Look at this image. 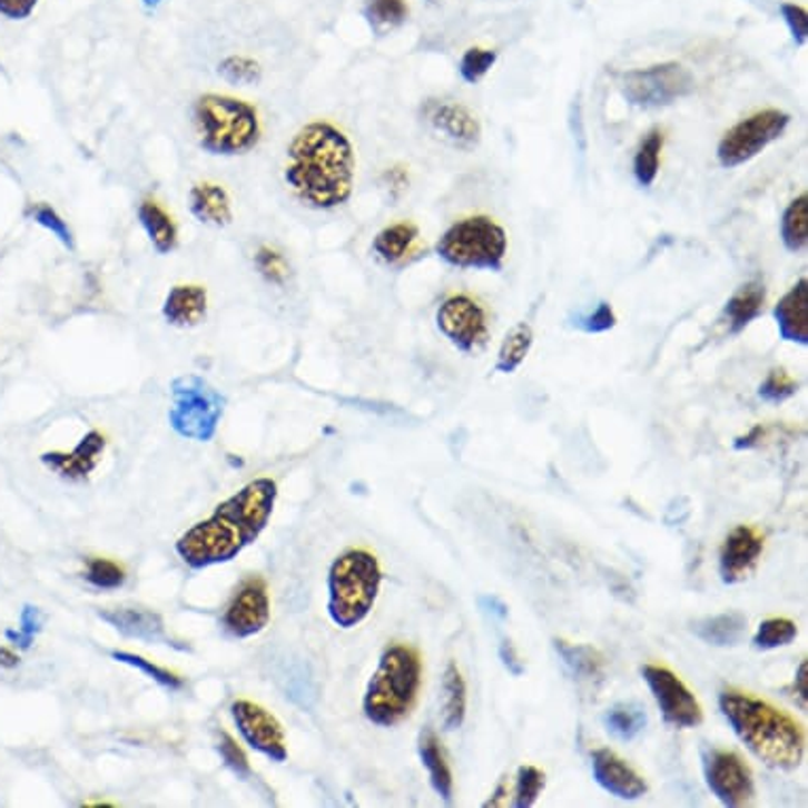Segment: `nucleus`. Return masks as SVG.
<instances>
[{"mask_svg":"<svg viewBox=\"0 0 808 808\" xmlns=\"http://www.w3.org/2000/svg\"><path fill=\"white\" fill-rule=\"evenodd\" d=\"M277 483L260 476L220 502L213 514L183 533L174 551L191 570L234 561L267 530L276 509Z\"/></svg>","mask_w":808,"mask_h":808,"instance_id":"f257e3e1","label":"nucleus"},{"mask_svg":"<svg viewBox=\"0 0 808 808\" xmlns=\"http://www.w3.org/2000/svg\"><path fill=\"white\" fill-rule=\"evenodd\" d=\"M356 178V152L343 129L331 121H309L286 149L284 183L300 204L333 210L349 201Z\"/></svg>","mask_w":808,"mask_h":808,"instance_id":"f03ea898","label":"nucleus"},{"mask_svg":"<svg viewBox=\"0 0 808 808\" xmlns=\"http://www.w3.org/2000/svg\"><path fill=\"white\" fill-rule=\"evenodd\" d=\"M720 709L735 735L765 765L786 770L800 766L807 737L802 726L786 711L741 690H723Z\"/></svg>","mask_w":808,"mask_h":808,"instance_id":"7ed1b4c3","label":"nucleus"},{"mask_svg":"<svg viewBox=\"0 0 808 808\" xmlns=\"http://www.w3.org/2000/svg\"><path fill=\"white\" fill-rule=\"evenodd\" d=\"M422 676V659L411 646L394 643L385 648L362 699L366 720L382 728L404 722L415 709Z\"/></svg>","mask_w":808,"mask_h":808,"instance_id":"20e7f679","label":"nucleus"},{"mask_svg":"<svg viewBox=\"0 0 808 808\" xmlns=\"http://www.w3.org/2000/svg\"><path fill=\"white\" fill-rule=\"evenodd\" d=\"M193 126L201 150L214 157L250 152L263 131L255 105L225 93L199 96L193 105Z\"/></svg>","mask_w":808,"mask_h":808,"instance_id":"39448f33","label":"nucleus"},{"mask_svg":"<svg viewBox=\"0 0 808 808\" xmlns=\"http://www.w3.org/2000/svg\"><path fill=\"white\" fill-rule=\"evenodd\" d=\"M380 559L364 549L339 554L328 570V617L339 629H354L375 608L382 589Z\"/></svg>","mask_w":808,"mask_h":808,"instance_id":"423d86ee","label":"nucleus"},{"mask_svg":"<svg viewBox=\"0 0 808 808\" xmlns=\"http://www.w3.org/2000/svg\"><path fill=\"white\" fill-rule=\"evenodd\" d=\"M436 253L451 267L500 272L509 253V235L490 216H470L449 227Z\"/></svg>","mask_w":808,"mask_h":808,"instance_id":"0eeeda50","label":"nucleus"},{"mask_svg":"<svg viewBox=\"0 0 808 808\" xmlns=\"http://www.w3.org/2000/svg\"><path fill=\"white\" fill-rule=\"evenodd\" d=\"M170 426L178 436L210 443L225 415L227 398L199 375H180L170 385Z\"/></svg>","mask_w":808,"mask_h":808,"instance_id":"6e6552de","label":"nucleus"},{"mask_svg":"<svg viewBox=\"0 0 808 808\" xmlns=\"http://www.w3.org/2000/svg\"><path fill=\"white\" fill-rule=\"evenodd\" d=\"M620 91L633 107H669L694 91V77L680 62H662L624 72Z\"/></svg>","mask_w":808,"mask_h":808,"instance_id":"1a4fd4ad","label":"nucleus"},{"mask_svg":"<svg viewBox=\"0 0 808 808\" xmlns=\"http://www.w3.org/2000/svg\"><path fill=\"white\" fill-rule=\"evenodd\" d=\"M791 117L779 108H766L749 115L728 129L718 145V161L722 168H739L784 136Z\"/></svg>","mask_w":808,"mask_h":808,"instance_id":"9d476101","label":"nucleus"},{"mask_svg":"<svg viewBox=\"0 0 808 808\" xmlns=\"http://www.w3.org/2000/svg\"><path fill=\"white\" fill-rule=\"evenodd\" d=\"M704 781L723 807H745L756 796L753 772L737 751L704 749L702 751Z\"/></svg>","mask_w":808,"mask_h":808,"instance_id":"9b49d317","label":"nucleus"},{"mask_svg":"<svg viewBox=\"0 0 808 808\" xmlns=\"http://www.w3.org/2000/svg\"><path fill=\"white\" fill-rule=\"evenodd\" d=\"M272 620V599L260 575H248L229 599L220 627L234 639H250L265 631Z\"/></svg>","mask_w":808,"mask_h":808,"instance_id":"f8f14e48","label":"nucleus"},{"mask_svg":"<svg viewBox=\"0 0 808 808\" xmlns=\"http://www.w3.org/2000/svg\"><path fill=\"white\" fill-rule=\"evenodd\" d=\"M229 711H231L235 728L246 745H250L260 756H265L267 760H272L276 765L288 760V745H286L284 726L272 711H267L258 702L248 701V699H237Z\"/></svg>","mask_w":808,"mask_h":808,"instance_id":"ddd939ff","label":"nucleus"},{"mask_svg":"<svg viewBox=\"0 0 808 808\" xmlns=\"http://www.w3.org/2000/svg\"><path fill=\"white\" fill-rule=\"evenodd\" d=\"M641 676L659 702L664 722L676 728H694L702 722L701 702L671 669L662 664H646Z\"/></svg>","mask_w":808,"mask_h":808,"instance_id":"4468645a","label":"nucleus"},{"mask_svg":"<svg viewBox=\"0 0 808 808\" xmlns=\"http://www.w3.org/2000/svg\"><path fill=\"white\" fill-rule=\"evenodd\" d=\"M439 331L462 352H476L490 337L487 314L479 300L469 295L449 297L436 312Z\"/></svg>","mask_w":808,"mask_h":808,"instance_id":"2eb2a0df","label":"nucleus"},{"mask_svg":"<svg viewBox=\"0 0 808 808\" xmlns=\"http://www.w3.org/2000/svg\"><path fill=\"white\" fill-rule=\"evenodd\" d=\"M765 553V535L751 525H739L726 535L720 551V575L726 584L747 580Z\"/></svg>","mask_w":808,"mask_h":808,"instance_id":"dca6fc26","label":"nucleus"},{"mask_svg":"<svg viewBox=\"0 0 808 808\" xmlns=\"http://www.w3.org/2000/svg\"><path fill=\"white\" fill-rule=\"evenodd\" d=\"M424 117L432 128L443 134L447 140L457 147H476L481 142V124L476 115L464 107L462 102L451 100H427L424 107Z\"/></svg>","mask_w":808,"mask_h":808,"instance_id":"f3484780","label":"nucleus"},{"mask_svg":"<svg viewBox=\"0 0 808 808\" xmlns=\"http://www.w3.org/2000/svg\"><path fill=\"white\" fill-rule=\"evenodd\" d=\"M593 777L597 784L608 794L620 800H638L646 791L648 784L633 766L627 765L617 751L601 747L591 753Z\"/></svg>","mask_w":808,"mask_h":808,"instance_id":"a211bd4d","label":"nucleus"},{"mask_svg":"<svg viewBox=\"0 0 808 808\" xmlns=\"http://www.w3.org/2000/svg\"><path fill=\"white\" fill-rule=\"evenodd\" d=\"M105 451H107V436L98 430H91L70 453L51 451V453H45L41 462L47 469L60 474L62 479L86 481L87 476L102 462Z\"/></svg>","mask_w":808,"mask_h":808,"instance_id":"6ab92c4d","label":"nucleus"},{"mask_svg":"<svg viewBox=\"0 0 808 808\" xmlns=\"http://www.w3.org/2000/svg\"><path fill=\"white\" fill-rule=\"evenodd\" d=\"M100 618L126 638L140 639V641H149V643H164V646L185 650V646L176 643L168 635L164 618L159 617L157 612H152V610H145V608H112V610L100 612Z\"/></svg>","mask_w":808,"mask_h":808,"instance_id":"aec40b11","label":"nucleus"},{"mask_svg":"<svg viewBox=\"0 0 808 808\" xmlns=\"http://www.w3.org/2000/svg\"><path fill=\"white\" fill-rule=\"evenodd\" d=\"M208 314V290L199 284H176L161 305L164 319L176 328H193Z\"/></svg>","mask_w":808,"mask_h":808,"instance_id":"412c9836","label":"nucleus"},{"mask_svg":"<svg viewBox=\"0 0 808 808\" xmlns=\"http://www.w3.org/2000/svg\"><path fill=\"white\" fill-rule=\"evenodd\" d=\"M772 316L777 319L781 339L798 345H808V279L796 282L789 293L775 305Z\"/></svg>","mask_w":808,"mask_h":808,"instance_id":"4be33fe9","label":"nucleus"},{"mask_svg":"<svg viewBox=\"0 0 808 808\" xmlns=\"http://www.w3.org/2000/svg\"><path fill=\"white\" fill-rule=\"evenodd\" d=\"M189 210L208 227H227L234 220V204L227 189L218 183H197L189 191Z\"/></svg>","mask_w":808,"mask_h":808,"instance_id":"5701e85b","label":"nucleus"},{"mask_svg":"<svg viewBox=\"0 0 808 808\" xmlns=\"http://www.w3.org/2000/svg\"><path fill=\"white\" fill-rule=\"evenodd\" d=\"M138 223L159 255H170L178 246V227L171 214L157 199H142L138 206Z\"/></svg>","mask_w":808,"mask_h":808,"instance_id":"b1692460","label":"nucleus"},{"mask_svg":"<svg viewBox=\"0 0 808 808\" xmlns=\"http://www.w3.org/2000/svg\"><path fill=\"white\" fill-rule=\"evenodd\" d=\"M420 758L422 765L426 766L430 784L434 787V791L447 802L453 805V772L449 766L443 745L439 741L436 732L432 728H424L420 735Z\"/></svg>","mask_w":808,"mask_h":808,"instance_id":"393cba45","label":"nucleus"},{"mask_svg":"<svg viewBox=\"0 0 808 808\" xmlns=\"http://www.w3.org/2000/svg\"><path fill=\"white\" fill-rule=\"evenodd\" d=\"M554 650L565 669L578 681H597L605 673L603 654L587 643H570L563 639H554Z\"/></svg>","mask_w":808,"mask_h":808,"instance_id":"a878e982","label":"nucleus"},{"mask_svg":"<svg viewBox=\"0 0 808 808\" xmlns=\"http://www.w3.org/2000/svg\"><path fill=\"white\" fill-rule=\"evenodd\" d=\"M697 638L716 648H732L743 641L747 618L741 612H726L718 617L702 618L692 624Z\"/></svg>","mask_w":808,"mask_h":808,"instance_id":"bb28decb","label":"nucleus"},{"mask_svg":"<svg viewBox=\"0 0 808 808\" xmlns=\"http://www.w3.org/2000/svg\"><path fill=\"white\" fill-rule=\"evenodd\" d=\"M766 290L765 284L760 282H749L741 286L730 300L726 303V309H723V316L728 318L730 324V331L732 333H741L743 328H747L753 319L758 318L762 314V307H765Z\"/></svg>","mask_w":808,"mask_h":808,"instance_id":"cd10ccee","label":"nucleus"},{"mask_svg":"<svg viewBox=\"0 0 808 808\" xmlns=\"http://www.w3.org/2000/svg\"><path fill=\"white\" fill-rule=\"evenodd\" d=\"M417 227L408 220H401L394 225H387L373 239V250L375 255L382 258L383 263L394 265L398 260H403L404 256L411 253L413 244L417 242Z\"/></svg>","mask_w":808,"mask_h":808,"instance_id":"c85d7f7f","label":"nucleus"},{"mask_svg":"<svg viewBox=\"0 0 808 808\" xmlns=\"http://www.w3.org/2000/svg\"><path fill=\"white\" fill-rule=\"evenodd\" d=\"M466 720V681L460 667L451 660L443 678V723L445 730H457Z\"/></svg>","mask_w":808,"mask_h":808,"instance_id":"c756f323","label":"nucleus"},{"mask_svg":"<svg viewBox=\"0 0 808 808\" xmlns=\"http://www.w3.org/2000/svg\"><path fill=\"white\" fill-rule=\"evenodd\" d=\"M603 723L614 739L629 743L643 732L648 716L646 709L638 702H618L612 709H608V713L603 716Z\"/></svg>","mask_w":808,"mask_h":808,"instance_id":"7c9ffc66","label":"nucleus"},{"mask_svg":"<svg viewBox=\"0 0 808 808\" xmlns=\"http://www.w3.org/2000/svg\"><path fill=\"white\" fill-rule=\"evenodd\" d=\"M533 345V331L530 324L519 322L511 333L506 335V339L502 341L497 362H495V371L511 375L514 373L530 354Z\"/></svg>","mask_w":808,"mask_h":808,"instance_id":"2f4dec72","label":"nucleus"},{"mask_svg":"<svg viewBox=\"0 0 808 808\" xmlns=\"http://www.w3.org/2000/svg\"><path fill=\"white\" fill-rule=\"evenodd\" d=\"M781 239L789 253H802L808 246V195H800L787 206L781 218Z\"/></svg>","mask_w":808,"mask_h":808,"instance_id":"473e14b6","label":"nucleus"},{"mask_svg":"<svg viewBox=\"0 0 808 808\" xmlns=\"http://www.w3.org/2000/svg\"><path fill=\"white\" fill-rule=\"evenodd\" d=\"M664 145V136L660 129L648 131V136L641 140L635 159H633V174L639 187H652L660 170V152Z\"/></svg>","mask_w":808,"mask_h":808,"instance_id":"72a5a7b5","label":"nucleus"},{"mask_svg":"<svg viewBox=\"0 0 808 808\" xmlns=\"http://www.w3.org/2000/svg\"><path fill=\"white\" fill-rule=\"evenodd\" d=\"M364 18L377 35H383L406 22L408 4L406 0H366Z\"/></svg>","mask_w":808,"mask_h":808,"instance_id":"f704fd0d","label":"nucleus"},{"mask_svg":"<svg viewBox=\"0 0 808 808\" xmlns=\"http://www.w3.org/2000/svg\"><path fill=\"white\" fill-rule=\"evenodd\" d=\"M110 659L121 662V664H128L134 667L138 671H142L147 678L152 681H157L161 688L166 690H183L185 688V680L180 676H176L170 669H164L159 664H155L152 660L145 659L140 654H134V652H126V650H112L110 652Z\"/></svg>","mask_w":808,"mask_h":808,"instance_id":"c9c22d12","label":"nucleus"},{"mask_svg":"<svg viewBox=\"0 0 808 808\" xmlns=\"http://www.w3.org/2000/svg\"><path fill=\"white\" fill-rule=\"evenodd\" d=\"M23 216L28 218V220H32V223H37L39 227H43L45 231H49V234L53 235L65 248H68V250H75V235H72V229L68 227V223H66L65 218L58 214V210L56 208H51L49 204H45V201H39V204H30L28 208H26V213H23Z\"/></svg>","mask_w":808,"mask_h":808,"instance_id":"e433bc0d","label":"nucleus"},{"mask_svg":"<svg viewBox=\"0 0 808 808\" xmlns=\"http://www.w3.org/2000/svg\"><path fill=\"white\" fill-rule=\"evenodd\" d=\"M218 75L231 86H256L263 79V68L250 56L231 53L218 62Z\"/></svg>","mask_w":808,"mask_h":808,"instance_id":"4c0bfd02","label":"nucleus"},{"mask_svg":"<svg viewBox=\"0 0 808 808\" xmlns=\"http://www.w3.org/2000/svg\"><path fill=\"white\" fill-rule=\"evenodd\" d=\"M86 580L100 591H115L126 584L128 574L124 570V565H119L112 559L91 556V559H87L86 563Z\"/></svg>","mask_w":808,"mask_h":808,"instance_id":"58836bf2","label":"nucleus"},{"mask_svg":"<svg viewBox=\"0 0 808 808\" xmlns=\"http://www.w3.org/2000/svg\"><path fill=\"white\" fill-rule=\"evenodd\" d=\"M798 635V627L789 618H768L753 635V646L758 650H777L789 646Z\"/></svg>","mask_w":808,"mask_h":808,"instance_id":"ea45409f","label":"nucleus"},{"mask_svg":"<svg viewBox=\"0 0 808 808\" xmlns=\"http://www.w3.org/2000/svg\"><path fill=\"white\" fill-rule=\"evenodd\" d=\"M546 786V775L532 765L521 766L516 772V787H514V807L530 808L540 798L542 789Z\"/></svg>","mask_w":808,"mask_h":808,"instance_id":"a19ab883","label":"nucleus"},{"mask_svg":"<svg viewBox=\"0 0 808 808\" xmlns=\"http://www.w3.org/2000/svg\"><path fill=\"white\" fill-rule=\"evenodd\" d=\"M216 751L220 756V760L225 762V766L234 772L237 779L242 781H248L253 777V766L250 760L246 756V751L237 745L234 737L225 730L218 732V739H216Z\"/></svg>","mask_w":808,"mask_h":808,"instance_id":"79ce46f5","label":"nucleus"},{"mask_svg":"<svg viewBox=\"0 0 808 808\" xmlns=\"http://www.w3.org/2000/svg\"><path fill=\"white\" fill-rule=\"evenodd\" d=\"M255 267L260 277L274 286H284L290 276L286 258L272 246H260L256 250Z\"/></svg>","mask_w":808,"mask_h":808,"instance_id":"37998d69","label":"nucleus"},{"mask_svg":"<svg viewBox=\"0 0 808 808\" xmlns=\"http://www.w3.org/2000/svg\"><path fill=\"white\" fill-rule=\"evenodd\" d=\"M497 62V53L493 49H483V47H470L469 51L462 56L460 62V75L466 83H479L491 68Z\"/></svg>","mask_w":808,"mask_h":808,"instance_id":"c03bdc74","label":"nucleus"},{"mask_svg":"<svg viewBox=\"0 0 808 808\" xmlns=\"http://www.w3.org/2000/svg\"><path fill=\"white\" fill-rule=\"evenodd\" d=\"M43 610H39L37 605H23L22 614H20V631H7L4 635L9 641L18 643L22 650H30L35 638L43 631Z\"/></svg>","mask_w":808,"mask_h":808,"instance_id":"a18cd8bd","label":"nucleus"},{"mask_svg":"<svg viewBox=\"0 0 808 808\" xmlns=\"http://www.w3.org/2000/svg\"><path fill=\"white\" fill-rule=\"evenodd\" d=\"M798 392V382L787 375L784 368H775L768 373L765 383L760 385V398L770 404H779L791 398Z\"/></svg>","mask_w":808,"mask_h":808,"instance_id":"49530a36","label":"nucleus"},{"mask_svg":"<svg viewBox=\"0 0 808 808\" xmlns=\"http://www.w3.org/2000/svg\"><path fill=\"white\" fill-rule=\"evenodd\" d=\"M614 326H617V314H614L612 305H610V303H605V300H601L591 314L580 316V318L575 319V328H580V331H582V333H587V335L608 333V331H612Z\"/></svg>","mask_w":808,"mask_h":808,"instance_id":"de8ad7c7","label":"nucleus"},{"mask_svg":"<svg viewBox=\"0 0 808 808\" xmlns=\"http://www.w3.org/2000/svg\"><path fill=\"white\" fill-rule=\"evenodd\" d=\"M781 16H784V22L787 23L791 37L796 45L805 47L808 41V13L805 7L796 4V2H784L781 4Z\"/></svg>","mask_w":808,"mask_h":808,"instance_id":"09e8293b","label":"nucleus"},{"mask_svg":"<svg viewBox=\"0 0 808 808\" xmlns=\"http://www.w3.org/2000/svg\"><path fill=\"white\" fill-rule=\"evenodd\" d=\"M41 0H0V18L9 22H23L28 20Z\"/></svg>","mask_w":808,"mask_h":808,"instance_id":"8fccbe9b","label":"nucleus"},{"mask_svg":"<svg viewBox=\"0 0 808 808\" xmlns=\"http://www.w3.org/2000/svg\"><path fill=\"white\" fill-rule=\"evenodd\" d=\"M500 660H502V664L509 669V673L514 676V678H521L525 673V664H523L521 657L516 654L511 639H504L500 643Z\"/></svg>","mask_w":808,"mask_h":808,"instance_id":"3c124183","label":"nucleus"},{"mask_svg":"<svg viewBox=\"0 0 808 808\" xmlns=\"http://www.w3.org/2000/svg\"><path fill=\"white\" fill-rule=\"evenodd\" d=\"M479 605L485 614L497 618V620H506L509 618V605L495 595H483L479 597Z\"/></svg>","mask_w":808,"mask_h":808,"instance_id":"603ef678","label":"nucleus"},{"mask_svg":"<svg viewBox=\"0 0 808 808\" xmlns=\"http://www.w3.org/2000/svg\"><path fill=\"white\" fill-rule=\"evenodd\" d=\"M765 426L751 427V430H749V434H745V436H741V439H737L732 447L737 449V451H745V449L758 447V445H760V441L765 439Z\"/></svg>","mask_w":808,"mask_h":808,"instance_id":"864d4df0","label":"nucleus"},{"mask_svg":"<svg viewBox=\"0 0 808 808\" xmlns=\"http://www.w3.org/2000/svg\"><path fill=\"white\" fill-rule=\"evenodd\" d=\"M796 694L800 697L802 707H807L808 697V662L802 660L800 667H798V673H796Z\"/></svg>","mask_w":808,"mask_h":808,"instance_id":"5fc2aeb1","label":"nucleus"},{"mask_svg":"<svg viewBox=\"0 0 808 808\" xmlns=\"http://www.w3.org/2000/svg\"><path fill=\"white\" fill-rule=\"evenodd\" d=\"M385 180L396 191H403L404 187H406V174H404L403 168H392V170L385 171Z\"/></svg>","mask_w":808,"mask_h":808,"instance_id":"6e6d98bb","label":"nucleus"},{"mask_svg":"<svg viewBox=\"0 0 808 808\" xmlns=\"http://www.w3.org/2000/svg\"><path fill=\"white\" fill-rule=\"evenodd\" d=\"M18 664H20V657H18L11 648L0 646V667H4V669H13V667H18Z\"/></svg>","mask_w":808,"mask_h":808,"instance_id":"4d7b16f0","label":"nucleus"},{"mask_svg":"<svg viewBox=\"0 0 808 808\" xmlns=\"http://www.w3.org/2000/svg\"><path fill=\"white\" fill-rule=\"evenodd\" d=\"M504 794H509V789H506V784H500L497 786V789H495V798H491L490 802H485V807H497L500 805V800L504 798Z\"/></svg>","mask_w":808,"mask_h":808,"instance_id":"13d9d810","label":"nucleus"},{"mask_svg":"<svg viewBox=\"0 0 808 808\" xmlns=\"http://www.w3.org/2000/svg\"><path fill=\"white\" fill-rule=\"evenodd\" d=\"M142 2V7L147 9V11H157L166 0H140Z\"/></svg>","mask_w":808,"mask_h":808,"instance_id":"bf43d9fd","label":"nucleus"}]
</instances>
